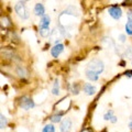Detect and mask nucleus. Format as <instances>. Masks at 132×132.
<instances>
[{
	"label": "nucleus",
	"instance_id": "f257e3e1",
	"mask_svg": "<svg viewBox=\"0 0 132 132\" xmlns=\"http://www.w3.org/2000/svg\"><path fill=\"white\" fill-rule=\"evenodd\" d=\"M105 69V66H104V63L100 61V60H97L95 59L93 61H90L87 67H86V72H92V73H95V74H100L104 72Z\"/></svg>",
	"mask_w": 132,
	"mask_h": 132
},
{
	"label": "nucleus",
	"instance_id": "f03ea898",
	"mask_svg": "<svg viewBox=\"0 0 132 132\" xmlns=\"http://www.w3.org/2000/svg\"><path fill=\"white\" fill-rule=\"evenodd\" d=\"M14 10L16 12V14H18L20 18H22V19H28L29 15H30V13H29V10L27 9L24 2H22V1H20V2L16 3L15 7H14Z\"/></svg>",
	"mask_w": 132,
	"mask_h": 132
},
{
	"label": "nucleus",
	"instance_id": "7ed1b4c3",
	"mask_svg": "<svg viewBox=\"0 0 132 132\" xmlns=\"http://www.w3.org/2000/svg\"><path fill=\"white\" fill-rule=\"evenodd\" d=\"M19 105L24 110H29V109H31V108H33V107L35 106L34 101H33L30 97H27V96H23V97L20 98Z\"/></svg>",
	"mask_w": 132,
	"mask_h": 132
},
{
	"label": "nucleus",
	"instance_id": "20e7f679",
	"mask_svg": "<svg viewBox=\"0 0 132 132\" xmlns=\"http://www.w3.org/2000/svg\"><path fill=\"white\" fill-rule=\"evenodd\" d=\"M108 12H109V14L112 16L113 19L116 20H118V19H120L121 18V15H122V11L120 9V7L119 6H111L109 9H108Z\"/></svg>",
	"mask_w": 132,
	"mask_h": 132
},
{
	"label": "nucleus",
	"instance_id": "39448f33",
	"mask_svg": "<svg viewBox=\"0 0 132 132\" xmlns=\"http://www.w3.org/2000/svg\"><path fill=\"white\" fill-rule=\"evenodd\" d=\"M71 129H72V120L68 118L64 119V120L61 122V126H60L61 132H69Z\"/></svg>",
	"mask_w": 132,
	"mask_h": 132
},
{
	"label": "nucleus",
	"instance_id": "423d86ee",
	"mask_svg": "<svg viewBox=\"0 0 132 132\" xmlns=\"http://www.w3.org/2000/svg\"><path fill=\"white\" fill-rule=\"evenodd\" d=\"M63 51H64V45L59 43V44H55L54 46L51 48V54L53 57H59Z\"/></svg>",
	"mask_w": 132,
	"mask_h": 132
},
{
	"label": "nucleus",
	"instance_id": "0eeeda50",
	"mask_svg": "<svg viewBox=\"0 0 132 132\" xmlns=\"http://www.w3.org/2000/svg\"><path fill=\"white\" fill-rule=\"evenodd\" d=\"M34 13L39 16H44L45 15V8L42 3H36L34 7Z\"/></svg>",
	"mask_w": 132,
	"mask_h": 132
},
{
	"label": "nucleus",
	"instance_id": "6e6552de",
	"mask_svg": "<svg viewBox=\"0 0 132 132\" xmlns=\"http://www.w3.org/2000/svg\"><path fill=\"white\" fill-rule=\"evenodd\" d=\"M84 92L86 93V95H88V96H93V95L96 93V87L93 86L92 84H85L84 85Z\"/></svg>",
	"mask_w": 132,
	"mask_h": 132
},
{
	"label": "nucleus",
	"instance_id": "1a4fd4ad",
	"mask_svg": "<svg viewBox=\"0 0 132 132\" xmlns=\"http://www.w3.org/2000/svg\"><path fill=\"white\" fill-rule=\"evenodd\" d=\"M50 21H51V18L48 15L45 14L44 16L41 18V21H40V28H48L50 26Z\"/></svg>",
	"mask_w": 132,
	"mask_h": 132
},
{
	"label": "nucleus",
	"instance_id": "9d476101",
	"mask_svg": "<svg viewBox=\"0 0 132 132\" xmlns=\"http://www.w3.org/2000/svg\"><path fill=\"white\" fill-rule=\"evenodd\" d=\"M52 94L54 96H57L60 94V81L59 79H55L54 80V85H53V88H52Z\"/></svg>",
	"mask_w": 132,
	"mask_h": 132
},
{
	"label": "nucleus",
	"instance_id": "9b49d317",
	"mask_svg": "<svg viewBox=\"0 0 132 132\" xmlns=\"http://www.w3.org/2000/svg\"><path fill=\"white\" fill-rule=\"evenodd\" d=\"M86 77L88 78L89 80H93V81H96L98 78H99V75L98 74H95V73H92V72H86Z\"/></svg>",
	"mask_w": 132,
	"mask_h": 132
},
{
	"label": "nucleus",
	"instance_id": "f8f14e48",
	"mask_svg": "<svg viewBox=\"0 0 132 132\" xmlns=\"http://www.w3.org/2000/svg\"><path fill=\"white\" fill-rule=\"evenodd\" d=\"M40 34L43 38H46L50 35V29L48 28H40Z\"/></svg>",
	"mask_w": 132,
	"mask_h": 132
},
{
	"label": "nucleus",
	"instance_id": "ddd939ff",
	"mask_svg": "<svg viewBox=\"0 0 132 132\" xmlns=\"http://www.w3.org/2000/svg\"><path fill=\"white\" fill-rule=\"evenodd\" d=\"M113 117H114V114H113L112 110H109L108 112H106L104 114V119H105V120H107V121H111V119H112Z\"/></svg>",
	"mask_w": 132,
	"mask_h": 132
},
{
	"label": "nucleus",
	"instance_id": "4468645a",
	"mask_svg": "<svg viewBox=\"0 0 132 132\" xmlns=\"http://www.w3.org/2000/svg\"><path fill=\"white\" fill-rule=\"evenodd\" d=\"M42 132H55V128H54V126H53V125L48 123V125H46L43 128Z\"/></svg>",
	"mask_w": 132,
	"mask_h": 132
},
{
	"label": "nucleus",
	"instance_id": "2eb2a0df",
	"mask_svg": "<svg viewBox=\"0 0 132 132\" xmlns=\"http://www.w3.org/2000/svg\"><path fill=\"white\" fill-rule=\"evenodd\" d=\"M126 32L128 35H132V21H128L126 23Z\"/></svg>",
	"mask_w": 132,
	"mask_h": 132
},
{
	"label": "nucleus",
	"instance_id": "dca6fc26",
	"mask_svg": "<svg viewBox=\"0 0 132 132\" xmlns=\"http://www.w3.org/2000/svg\"><path fill=\"white\" fill-rule=\"evenodd\" d=\"M16 72H18L19 76H21V77H26V75H27V72H26V69H24L23 67H21V66L16 68Z\"/></svg>",
	"mask_w": 132,
	"mask_h": 132
},
{
	"label": "nucleus",
	"instance_id": "f3484780",
	"mask_svg": "<svg viewBox=\"0 0 132 132\" xmlns=\"http://www.w3.org/2000/svg\"><path fill=\"white\" fill-rule=\"evenodd\" d=\"M61 118H62V113L59 114H54L51 117V121L52 122H60L61 121Z\"/></svg>",
	"mask_w": 132,
	"mask_h": 132
},
{
	"label": "nucleus",
	"instance_id": "a211bd4d",
	"mask_svg": "<svg viewBox=\"0 0 132 132\" xmlns=\"http://www.w3.org/2000/svg\"><path fill=\"white\" fill-rule=\"evenodd\" d=\"M0 118H1V123H0V129H3L6 126H7V118L5 117L3 114L0 116Z\"/></svg>",
	"mask_w": 132,
	"mask_h": 132
},
{
	"label": "nucleus",
	"instance_id": "6ab92c4d",
	"mask_svg": "<svg viewBox=\"0 0 132 132\" xmlns=\"http://www.w3.org/2000/svg\"><path fill=\"white\" fill-rule=\"evenodd\" d=\"M125 56L128 57V59H131V57H132L131 47H127V48H126V51H125Z\"/></svg>",
	"mask_w": 132,
	"mask_h": 132
},
{
	"label": "nucleus",
	"instance_id": "aec40b11",
	"mask_svg": "<svg viewBox=\"0 0 132 132\" xmlns=\"http://www.w3.org/2000/svg\"><path fill=\"white\" fill-rule=\"evenodd\" d=\"M78 92H79L78 85H77V84H74V85H73V88H72V93H73V94H75V95H77Z\"/></svg>",
	"mask_w": 132,
	"mask_h": 132
},
{
	"label": "nucleus",
	"instance_id": "412c9836",
	"mask_svg": "<svg viewBox=\"0 0 132 132\" xmlns=\"http://www.w3.org/2000/svg\"><path fill=\"white\" fill-rule=\"evenodd\" d=\"M127 16H128V19H129V21H132V9L128 10V12H127Z\"/></svg>",
	"mask_w": 132,
	"mask_h": 132
},
{
	"label": "nucleus",
	"instance_id": "4be33fe9",
	"mask_svg": "<svg viewBox=\"0 0 132 132\" xmlns=\"http://www.w3.org/2000/svg\"><path fill=\"white\" fill-rule=\"evenodd\" d=\"M119 40H120L121 43H125L126 42V35L125 34H120L119 35Z\"/></svg>",
	"mask_w": 132,
	"mask_h": 132
},
{
	"label": "nucleus",
	"instance_id": "5701e85b",
	"mask_svg": "<svg viewBox=\"0 0 132 132\" xmlns=\"http://www.w3.org/2000/svg\"><path fill=\"white\" fill-rule=\"evenodd\" d=\"M126 76H127V77H132V71L126 72Z\"/></svg>",
	"mask_w": 132,
	"mask_h": 132
},
{
	"label": "nucleus",
	"instance_id": "b1692460",
	"mask_svg": "<svg viewBox=\"0 0 132 132\" xmlns=\"http://www.w3.org/2000/svg\"><path fill=\"white\" fill-rule=\"evenodd\" d=\"M129 128L132 130V117H131V119H130V121H129Z\"/></svg>",
	"mask_w": 132,
	"mask_h": 132
}]
</instances>
